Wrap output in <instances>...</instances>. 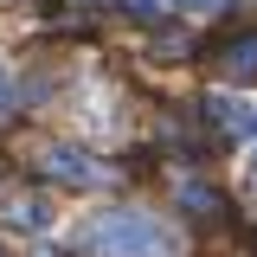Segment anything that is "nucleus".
I'll use <instances>...</instances> for the list:
<instances>
[{"label": "nucleus", "mask_w": 257, "mask_h": 257, "mask_svg": "<svg viewBox=\"0 0 257 257\" xmlns=\"http://www.w3.org/2000/svg\"><path fill=\"white\" fill-rule=\"evenodd\" d=\"M77 251L84 257H174L180 231L167 219H155V212L116 206V212H96V219L77 225Z\"/></svg>", "instance_id": "obj_1"}, {"label": "nucleus", "mask_w": 257, "mask_h": 257, "mask_svg": "<svg viewBox=\"0 0 257 257\" xmlns=\"http://www.w3.org/2000/svg\"><path fill=\"white\" fill-rule=\"evenodd\" d=\"M52 180H64V187H109L116 174L103 167V161H90L84 148H45V161H39Z\"/></svg>", "instance_id": "obj_2"}, {"label": "nucleus", "mask_w": 257, "mask_h": 257, "mask_svg": "<svg viewBox=\"0 0 257 257\" xmlns=\"http://www.w3.org/2000/svg\"><path fill=\"white\" fill-rule=\"evenodd\" d=\"M206 109H212V122H219L225 135H244V142H257V103H251V96L219 90V96H206Z\"/></svg>", "instance_id": "obj_3"}, {"label": "nucleus", "mask_w": 257, "mask_h": 257, "mask_svg": "<svg viewBox=\"0 0 257 257\" xmlns=\"http://www.w3.org/2000/svg\"><path fill=\"white\" fill-rule=\"evenodd\" d=\"M7 225H20V231H45V225H52V206L32 199V193H7Z\"/></svg>", "instance_id": "obj_4"}, {"label": "nucleus", "mask_w": 257, "mask_h": 257, "mask_svg": "<svg viewBox=\"0 0 257 257\" xmlns=\"http://www.w3.org/2000/svg\"><path fill=\"white\" fill-rule=\"evenodd\" d=\"M225 77H231V84H257V32L225 52Z\"/></svg>", "instance_id": "obj_5"}, {"label": "nucleus", "mask_w": 257, "mask_h": 257, "mask_svg": "<svg viewBox=\"0 0 257 257\" xmlns=\"http://www.w3.org/2000/svg\"><path fill=\"white\" fill-rule=\"evenodd\" d=\"M122 13H142V20H155V13H161V0H122Z\"/></svg>", "instance_id": "obj_6"}, {"label": "nucleus", "mask_w": 257, "mask_h": 257, "mask_svg": "<svg viewBox=\"0 0 257 257\" xmlns=\"http://www.w3.org/2000/svg\"><path fill=\"white\" fill-rule=\"evenodd\" d=\"M244 193H251V199H257V148H251V155H244Z\"/></svg>", "instance_id": "obj_7"}, {"label": "nucleus", "mask_w": 257, "mask_h": 257, "mask_svg": "<svg viewBox=\"0 0 257 257\" xmlns=\"http://www.w3.org/2000/svg\"><path fill=\"white\" fill-rule=\"evenodd\" d=\"M13 109V77H7V64H0V116Z\"/></svg>", "instance_id": "obj_8"}, {"label": "nucleus", "mask_w": 257, "mask_h": 257, "mask_svg": "<svg viewBox=\"0 0 257 257\" xmlns=\"http://www.w3.org/2000/svg\"><path fill=\"white\" fill-rule=\"evenodd\" d=\"M180 7H193V13H219L225 0H180Z\"/></svg>", "instance_id": "obj_9"}]
</instances>
